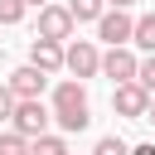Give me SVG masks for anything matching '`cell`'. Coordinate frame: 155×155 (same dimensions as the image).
Returning <instances> with one entry per match:
<instances>
[{
	"label": "cell",
	"mask_w": 155,
	"mask_h": 155,
	"mask_svg": "<svg viewBox=\"0 0 155 155\" xmlns=\"http://www.w3.org/2000/svg\"><path fill=\"white\" fill-rule=\"evenodd\" d=\"M48 116H53V126L58 131H87V121H92V111H87V92H82V82H58L53 87V107H48Z\"/></svg>",
	"instance_id": "1"
},
{
	"label": "cell",
	"mask_w": 155,
	"mask_h": 155,
	"mask_svg": "<svg viewBox=\"0 0 155 155\" xmlns=\"http://www.w3.org/2000/svg\"><path fill=\"white\" fill-rule=\"evenodd\" d=\"M48 107L44 102H15V111H10V131L19 136V140H39V136H48Z\"/></svg>",
	"instance_id": "2"
},
{
	"label": "cell",
	"mask_w": 155,
	"mask_h": 155,
	"mask_svg": "<svg viewBox=\"0 0 155 155\" xmlns=\"http://www.w3.org/2000/svg\"><path fill=\"white\" fill-rule=\"evenodd\" d=\"M97 63H102V53H97L92 39H73V44H63V68H68L73 78H92Z\"/></svg>",
	"instance_id": "3"
},
{
	"label": "cell",
	"mask_w": 155,
	"mask_h": 155,
	"mask_svg": "<svg viewBox=\"0 0 155 155\" xmlns=\"http://www.w3.org/2000/svg\"><path fill=\"white\" fill-rule=\"evenodd\" d=\"M131 29H136V19L126 10H102V19H97V39H107L111 48H126L131 44Z\"/></svg>",
	"instance_id": "4"
},
{
	"label": "cell",
	"mask_w": 155,
	"mask_h": 155,
	"mask_svg": "<svg viewBox=\"0 0 155 155\" xmlns=\"http://www.w3.org/2000/svg\"><path fill=\"white\" fill-rule=\"evenodd\" d=\"M136 63H140V58H136L131 48H107L102 63H97V73H107V78L121 87V82H136Z\"/></svg>",
	"instance_id": "5"
},
{
	"label": "cell",
	"mask_w": 155,
	"mask_h": 155,
	"mask_svg": "<svg viewBox=\"0 0 155 155\" xmlns=\"http://www.w3.org/2000/svg\"><path fill=\"white\" fill-rule=\"evenodd\" d=\"M5 87H10V97H15V102H39V92L48 87V78H44L39 68H29V63H24V68H15V73H10V82H5Z\"/></svg>",
	"instance_id": "6"
},
{
	"label": "cell",
	"mask_w": 155,
	"mask_h": 155,
	"mask_svg": "<svg viewBox=\"0 0 155 155\" xmlns=\"http://www.w3.org/2000/svg\"><path fill=\"white\" fill-rule=\"evenodd\" d=\"M145 107H150V97H145L136 82H121V87L111 92V111L126 116V121H145Z\"/></svg>",
	"instance_id": "7"
},
{
	"label": "cell",
	"mask_w": 155,
	"mask_h": 155,
	"mask_svg": "<svg viewBox=\"0 0 155 155\" xmlns=\"http://www.w3.org/2000/svg\"><path fill=\"white\" fill-rule=\"evenodd\" d=\"M39 39H48V44L73 39V19H68L63 5H44V10H39Z\"/></svg>",
	"instance_id": "8"
},
{
	"label": "cell",
	"mask_w": 155,
	"mask_h": 155,
	"mask_svg": "<svg viewBox=\"0 0 155 155\" xmlns=\"http://www.w3.org/2000/svg\"><path fill=\"white\" fill-rule=\"evenodd\" d=\"M29 68H39L44 78L63 68V44H48V39H34L29 44Z\"/></svg>",
	"instance_id": "9"
},
{
	"label": "cell",
	"mask_w": 155,
	"mask_h": 155,
	"mask_svg": "<svg viewBox=\"0 0 155 155\" xmlns=\"http://www.w3.org/2000/svg\"><path fill=\"white\" fill-rule=\"evenodd\" d=\"M63 10H68V19H73V24H82V19H92V24H97L107 5H102V0H68Z\"/></svg>",
	"instance_id": "10"
},
{
	"label": "cell",
	"mask_w": 155,
	"mask_h": 155,
	"mask_svg": "<svg viewBox=\"0 0 155 155\" xmlns=\"http://www.w3.org/2000/svg\"><path fill=\"white\" fill-rule=\"evenodd\" d=\"M131 44H136V48H145V53H155V10L136 19V29H131Z\"/></svg>",
	"instance_id": "11"
},
{
	"label": "cell",
	"mask_w": 155,
	"mask_h": 155,
	"mask_svg": "<svg viewBox=\"0 0 155 155\" xmlns=\"http://www.w3.org/2000/svg\"><path fill=\"white\" fill-rule=\"evenodd\" d=\"M29 155H73V150H68V140H63V136H53V131H48V136L29 140Z\"/></svg>",
	"instance_id": "12"
},
{
	"label": "cell",
	"mask_w": 155,
	"mask_h": 155,
	"mask_svg": "<svg viewBox=\"0 0 155 155\" xmlns=\"http://www.w3.org/2000/svg\"><path fill=\"white\" fill-rule=\"evenodd\" d=\"M136 87H140L145 97H155V53H145V58L136 63Z\"/></svg>",
	"instance_id": "13"
},
{
	"label": "cell",
	"mask_w": 155,
	"mask_h": 155,
	"mask_svg": "<svg viewBox=\"0 0 155 155\" xmlns=\"http://www.w3.org/2000/svg\"><path fill=\"white\" fill-rule=\"evenodd\" d=\"M92 155H131V145H126L121 136H102V140L92 145Z\"/></svg>",
	"instance_id": "14"
},
{
	"label": "cell",
	"mask_w": 155,
	"mask_h": 155,
	"mask_svg": "<svg viewBox=\"0 0 155 155\" xmlns=\"http://www.w3.org/2000/svg\"><path fill=\"white\" fill-rule=\"evenodd\" d=\"M0 155H29V140H19L15 131H0Z\"/></svg>",
	"instance_id": "15"
},
{
	"label": "cell",
	"mask_w": 155,
	"mask_h": 155,
	"mask_svg": "<svg viewBox=\"0 0 155 155\" xmlns=\"http://www.w3.org/2000/svg\"><path fill=\"white\" fill-rule=\"evenodd\" d=\"M24 19V0H0V24H19Z\"/></svg>",
	"instance_id": "16"
},
{
	"label": "cell",
	"mask_w": 155,
	"mask_h": 155,
	"mask_svg": "<svg viewBox=\"0 0 155 155\" xmlns=\"http://www.w3.org/2000/svg\"><path fill=\"white\" fill-rule=\"evenodd\" d=\"M10 111H15V97H10V87L0 82V121H10Z\"/></svg>",
	"instance_id": "17"
},
{
	"label": "cell",
	"mask_w": 155,
	"mask_h": 155,
	"mask_svg": "<svg viewBox=\"0 0 155 155\" xmlns=\"http://www.w3.org/2000/svg\"><path fill=\"white\" fill-rule=\"evenodd\" d=\"M131 155H155V145L145 140V145H131Z\"/></svg>",
	"instance_id": "18"
},
{
	"label": "cell",
	"mask_w": 155,
	"mask_h": 155,
	"mask_svg": "<svg viewBox=\"0 0 155 155\" xmlns=\"http://www.w3.org/2000/svg\"><path fill=\"white\" fill-rule=\"evenodd\" d=\"M102 5H111V10H131L136 0H102Z\"/></svg>",
	"instance_id": "19"
},
{
	"label": "cell",
	"mask_w": 155,
	"mask_h": 155,
	"mask_svg": "<svg viewBox=\"0 0 155 155\" xmlns=\"http://www.w3.org/2000/svg\"><path fill=\"white\" fill-rule=\"evenodd\" d=\"M145 121H155V97H150V107H145Z\"/></svg>",
	"instance_id": "20"
},
{
	"label": "cell",
	"mask_w": 155,
	"mask_h": 155,
	"mask_svg": "<svg viewBox=\"0 0 155 155\" xmlns=\"http://www.w3.org/2000/svg\"><path fill=\"white\" fill-rule=\"evenodd\" d=\"M29 5H39V10H44V5H53V0H24V10H29Z\"/></svg>",
	"instance_id": "21"
}]
</instances>
